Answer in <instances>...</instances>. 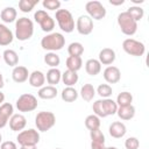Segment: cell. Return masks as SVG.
<instances>
[{
  "label": "cell",
  "instance_id": "7402d4cb",
  "mask_svg": "<svg viewBox=\"0 0 149 149\" xmlns=\"http://www.w3.org/2000/svg\"><path fill=\"white\" fill-rule=\"evenodd\" d=\"M101 106H102V109H104V113H105L106 116L116 114L118 105L113 99H111V98L101 99Z\"/></svg>",
  "mask_w": 149,
  "mask_h": 149
},
{
  "label": "cell",
  "instance_id": "f5cc1de1",
  "mask_svg": "<svg viewBox=\"0 0 149 149\" xmlns=\"http://www.w3.org/2000/svg\"><path fill=\"white\" fill-rule=\"evenodd\" d=\"M0 58H1V56H0Z\"/></svg>",
  "mask_w": 149,
  "mask_h": 149
},
{
  "label": "cell",
  "instance_id": "d590c367",
  "mask_svg": "<svg viewBox=\"0 0 149 149\" xmlns=\"http://www.w3.org/2000/svg\"><path fill=\"white\" fill-rule=\"evenodd\" d=\"M126 12H127L136 22L140 21V20L143 17V15H144V10H143V8L140 7V6H130Z\"/></svg>",
  "mask_w": 149,
  "mask_h": 149
},
{
  "label": "cell",
  "instance_id": "7a4b0ae2",
  "mask_svg": "<svg viewBox=\"0 0 149 149\" xmlns=\"http://www.w3.org/2000/svg\"><path fill=\"white\" fill-rule=\"evenodd\" d=\"M65 45V37L61 33H49L41 40V47L49 52H55L63 49Z\"/></svg>",
  "mask_w": 149,
  "mask_h": 149
},
{
  "label": "cell",
  "instance_id": "603a6c76",
  "mask_svg": "<svg viewBox=\"0 0 149 149\" xmlns=\"http://www.w3.org/2000/svg\"><path fill=\"white\" fill-rule=\"evenodd\" d=\"M116 114H118V116H119L121 120L128 121V120H130V119L134 118V115H135V107H134L133 105L118 107Z\"/></svg>",
  "mask_w": 149,
  "mask_h": 149
},
{
  "label": "cell",
  "instance_id": "ee69618b",
  "mask_svg": "<svg viewBox=\"0 0 149 149\" xmlns=\"http://www.w3.org/2000/svg\"><path fill=\"white\" fill-rule=\"evenodd\" d=\"M125 2V0H109V3L111 5H114V6H120Z\"/></svg>",
  "mask_w": 149,
  "mask_h": 149
},
{
  "label": "cell",
  "instance_id": "7c38bea8",
  "mask_svg": "<svg viewBox=\"0 0 149 149\" xmlns=\"http://www.w3.org/2000/svg\"><path fill=\"white\" fill-rule=\"evenodd\" d=\"M104 79L108 83V84H116L120 79H121V72L119 70V68L114 66V65H109L107 66L104 72H102Z\"/></svg>",
  "mask_w": 149,
  "mask_h": 149
},
{
  "label": "cell",
  "instance_id": "7dc6e473",
  "mask_svg": "<svg viewBox=\"0 0 149 149\" xmlns=\"http://www.w3.org/2000/svg\"><path fill=\"white\" fill-rule=\"evenodd\" d=\"M3 101H5V94H3V93L1 92V90H0V105H2Z\"/></svg>",
  "mask_w": 149,
  "mask_h": 149
},
{
  "label": "cell",
  "instance_id": "52a82bcc",
  "mask_svg": "<svg viewBox=\"0 0 149 149\" xmlns=\"http://www.w3.org/2000/svg\"><path fill=\"white\" fill-rule=\"evenodd\" d=\"M20 146H36L40 142V133L34 128L21 130L16 136Z\"/></svg>",
  "mask_w": 149,
  "mask_h": 149
},
{
  "label": "cell",
  "instance_id": "e0dca14e",
  "mask_svg": "<svg viewBox=\"0 0 149 149\" xmlns=\"http://www.w3.org/2000/svg\"><path fill=\"white\" fill-rule=\"evenodd\" d=\"M28 81H29L30 86L36 87V88H41V87L44 86V83H45V74H44L42 71H40V70H35V71H33L31 73H29Z\"/></svg>",
  "mask_w": 149,
  "mask_h": 149
},
{
  "label": "cell",
  "instance_id": "e575fe53",
  "mask_svg": "<svg viewBox=\"0 0 149 149\" xmlns=\"http://www.w3.org/2000/svg\"><path fill=\"white\" fill-rule=\"evenodd\" d=\"M38 3V0H20L19 1V9L22 13H29L34 9V7Z\"/></svg>",
  "mask_w": 149,
  "mask_h": 149
},
{
  "label": "cell",
  "instance_id": "3957f363",
  "mask_svg": "<svg viewBox=\"0 0 149 149\" xmlns=\"http://www.w3.org/2000/svg\"><path fill=\"white\" fill-rule=\"evenodd\" d=\"M56 21L59 26V28L62 29V31H65V33H72L74 30V19L71 14L70 10L68 9H58L56 10Z\"/></svg>",
  "mask_w": 149,
  "mask_h": 149
},
{
  "label": "cell",
  "instance_id": "60d3db41",
  "mask_svg": "<svg viewBox=\"0 0 149 149\" xmlns=\"http://www.w3.org/2000/svg\"><path fill=\"white\" fill-rule=\"evenodd\" d=\"M125 147L126 149H137L140 147V141L135 136H130L125 141Z\"/></svg>",
  "mask_w": 149,
  "mask_h": 149
},
{
  "label": "cell",
  "instance_id": "6da1fadb",
  "mask_svg": "<svg viewBox=\"0 0 149 149\" xmlns=\"http://www.w3.org/2000/svg\"><path fill=\"white\" fill-rule=\"evenodd\" d=\"M34 34V23L30 19L22 16L15 21V37L19 41H28Z\"/></svg>",
  "mask_w": 149,
  "mask_h": 149
},
{
  "label": "cell",
  "instance_id": "cb8c5ba5",
  "mask_svg": "<svg viewBox=\"0 0 149 149\" xmlns=\"http://www.w3.org/2000/svg\"><path fill=\"white\" fill-rule=\"evenodd\" d=\"M16 16H17V12L14 7H5L1 13H0V19L5 22V23H12L16 20Z\"/></svg>",
  "mask_w": 149,
  "mask_h": 149
},
{
  "label": "cell",
  "instance_id": "4316f807",
  "mask_svg": "<svg viewBox=\"0 0 149 149\" xmlns=\"http://www.w3.org/2000/svg\"><path fill=\"white\" fill-rule=\"evenodd\" d=\"M78 79H79V77H78L77 72L66 70V71H64V72L62 73V79H61V80L65 84V86H68V87H73V85L77 84Z\"/></svg>",
  "mask_w": 149,
  "mask_h": 149
},
{
  "label": "cell",
  "instance_id": "4fadbf2b",
  "mask_svg": "<svg viewBox=\"0 0 149 149\" xmlns=\"http://www.w3.org/2000/svg\"><path fill=\"white\" fill-rule=\"evenodd\" d=\"M14 107L10 102H3L0 105V129L6 127L10 116L14 114Z\"/></svg>",
  "mask_w": 149,
  "mask_h": 149
},
{
  "label": "cell",
  "instance_id": "83f0119b",
  "mask_svg": "<svg viewBox=\"0 0 149 149\" xmlns=\"http://www.w3.org/2000/svg\"><path fill=\"white\" fill-rule=\"evenodd\" d=\"M66 69L70 70V71H74L77 72L78 70L81 69V65H83V61H81V57H77V56H69L66 58Z\"/></svg>",
  "mask_w": 149,
  "mask_h": 149
},
{
  "label": "cell",
  "instance_id": "8fae6325",
  "mask_svg": "<svg viewBox=\"0 0 149 149\" xmlns=\"http://www.w3.org/2000/svg\"><path fill=\"white\" fill-rule=\"evenodd\" d=\"M93 28V20L88 15H80L76 21V29L80 35H90Z\"/></svg>",
  "mask_w": 149,
  "mask_h": 149
},
{
  "label": "cell",
  "instance_id": "816d5d0a",
  "mask_svg": "<svg viewBox=\"0 0 149 149\" xmlns=\"http://www.w3.org/2000/svg\"><path fill=\"white\" fill-rule=\"evenodd\" d=\"M55 149H62V148H55Z\"/></svg>",
  "mask_w": 149,
  "mask_h": 149
},
{
  "label": "cell",
  "instance_id": "c3c4849f",
  "mask_svg": "<svg viewBox=\"0 0 149 149\" xmlns=\"http://www.w3.org/2000/svg\"><path fill=\"white\" fill-rule=\"evenodd\" d=\"M134 3H143L144 2V0H132Z\"/></svg>",
  "mask_w": 149,
  "mask_h": 149
},
{
  "label": "cell",
  "instance_id": "44dd1931",
  "mask_svg": "<svg viewBox=\"0 0 149 149\" xmlns=\"http://www.w3.org/2000/svg\"><path fill=\"white\" fill-rule=\"evenodd\" d=\"M37 95H38V98L44 99V100L54 99V98L57 95V87H56V86H51V85L43 86V87L38 88Z\"/></svg>",
  "mask_w": 149,
  "mask_h": 149
},
{
  "label": "cell",
  "instance_id": "1f68e13d",
  "mask_svg": "<svg viewBox=\"0 0 149 149\" xmlns=\"http://www.w3.org/2000/svg\"><path fill=\"white\" fill-rule=\"evenodd\" d=\"M85 127H86L88 130L99 129V128H100V118L97 116L95 114L87 115L86 119H85Z\"/></svg>",
  "mask_w": 149,
  "mask_h": 149
},
{
  "label": "cell",
  "instance_id": "b9f144b4",
  "mask_svg": "<svg viewBox=\"0 0 149 149\" xmlns=\"http://www.w3.org/2000/svg\"><path fill=\"white\" fill-rule=\"evenodd\" d=\"M0 149H17V146L13 141H5V142H1Z\"/></svg>",
  "mask_w": 149,
  "mask_h": 149
},
{
  "label": "cell",
  "instance_id": "4dcf8cb0",
  "mask_svg": "<svg viewBox=\"0 0 149 149\" xmlns=\"http://www.w3.org/2000/svg\"><path fill=\"white\" fill-rule=\"evenodd\" d=\"M115 102H116L118 107L132 105V102H133V95H132V93H129L127 91H123V92H121V93L118 94Z\"/></svg>",
  "mask_w": 149,
  "mask_h": 149
},
{
  "label": "cell",
  "instance_id": "ab89813d",
  "mask_svg": "<svg viewBox=\"0 0 149 149\" xmlns=\"http://www.w3.org/2000/svg\"><path fill=\"white\" fill-rule=\"evenodd\" d=\"M92 109H93V114H95L97 116H99V118H106V115L104 113V109H102V106H101V99H99V100H97V101L93 102Z\"/></svg>",
  "mask_w": 149,
  "mask_h": 149
},
{
  "label": "cell",
  "instance_id": "30bf717a",
  "mask_svg": "<svg viewBox=\"0 0 149 149\" xmlns=\"http://www.w3.org/2000/svg\"><path fill=\"white\" fill-rule=\"evenodd\" d=\"M85 9H86L87 15L92 20H101L106 16V8L104 7V5L100 1L92 0V1L86 2Z\"/></svg>",
  "mask_w": 149,
  "mask_h": 149
},
{
  "label": "cell",
  "instance_id": "f6af8a7d",
  "mask_svg": "<svg viewBox=\"0 0 149 149\" xmlns=\"http://www.w3.org/2000/svg\"><path fill=\"white\" fill-rule=\"evenodd\" d=\"M20 149H37L36 146H21Z\"/></svg>",
  "mask_w": 149,
  "mask_h": 149
},
{
  "label": "cell",
  "instance_id": "d6986e66",
  "mask_svg": "<svg viewBox=\"0 0 149 149\" xmlns=\"http://www.w3.org/2000/svg\"><path fill=\"white\" fill-rule=\"evenodd\" d=\"M14 35L12 33V30L3 23H0V45L1 47H6L9 45L13 42Z\"/></svg>",
  "mask_w": 149,
  "mask_h": 149
},
{
  "label": "cell",
  "instance_id": "f1b7e54d",
  "mask_svg": "<svg viewBox=\"0 0 149 149\" xmlns=\"http://www.w3.org/2000/svg\"><path fill=\"white\" fill-rule=\"evenodd\" d=\"M61 98L65 102H73L78 98V92L76 91L74 87H68L66 86L65 88H63V91L61 93Z\"/></svg>",
  "mask_w": 149,
  "mask_h": 149
},
{
  "label": "cell",
  "instance_id": "f35d334b",
  "mask_svg": "<svg viewBox=\"0 0 149 149\" xmlns=\"http://www.w3.org/2000/svg\"><path fill=\"white\" fill-rule=\"evenodd\" d=\"M90 136H91V141H93V142L105 143V135H104V133L100 129L90 130Z\"/></svg>",
  "mask_w": 149,
  "mask_h": 149
},
{
  "label": "cell",
  "instance_id": "277c9868",
  "mask_svg": "<svg viewBox=\"0 0 149 149\" xmlns=\"http://www.w3.org/2000/svg\"><path fill=\"white\" fill-rule=\"evenodd\" d=\"M56 123V116L52 112L42 111L35 116V126L38 132H47L51 129Z\"/></svg>",
  "mask_w": 149,
  "mask_h": 149
},
{
  "label": "cell",
  "instance_id": "bcb514c9",
  "mask_svg": "<svg viewBox=\"0 0 149 149\" xmlns=\"http://www.w3.org/2000/svg\"><path fill=\"white\" fill-rule=\"evenodd\" d=\"M3 85H5V80H3V76H2V73L0 72V90L3 87Z\"/></svg>",
  "mask_w": 149,
  "mask_h": 149
},
{
  "label": "cell",
  "instance_id": "d6a6232c",
  "mask_svg": "<svg viewBox=\"0 0 149 149\" xmlns=\"http://www.w3.org/2000/svg\"><path fill=\"white\" fill-rule=\"evenodd\" d=\"M68 52H69L70 56L80 57L84 54V45L80 42H72L68 47Z\"/></svg>",
  "mask_w": 149,
  "mask_h": 149
},
{
  "label": "cell",
  "instance_id": "681fc988",
  "mask_svg": "<svg viewBox=\"0 0 149 149\" xmlns=\"http://www.w3.org/2000/svg\"><path fill=\"white\" fill-rule=\"evenodd\" d=\"M105 149H118L116 147H105Z\"/></svg>",
  "mask_w": 149,
  "mask_h": 149
},
{
  "label": "cell",
  "instance_id": "f546056e",
  "mask_svg": "<svg viewBox=\"0 0 149 149\" xmlns=\"http://www.w3.org/2000/svg\"><path fill=\"white\" fill-rule=\"evenodd\" d=\"M95 95V88L93 87L92 84H84L80 88V97L85 100V101H91L93 100Z\"/></svg>",
  "mask_w": 149,
  "mask_h": 149
},
{
  "label": "cell",
  "instance_id": "74e56055",
  "mask_svg": "<svg viewBox=\"0 0 149 149\" xmlns=\"http://www.w3.org/2000/svg\"><path fill=\"white\" fill-rule=\"evenodd\" d=\"M42 6L49 10H56V9L58 10L61 7V1L59 0H43Z\"/></svg>",
  "mask_w": 149,
  "mask_h": 149
},
{
  "label": "cell",
  "instance_id": "7bdbcfd3",
  "mask_svg": "<svg viewBox=\"0 0 149 149\" xmlns=\"http://www.w3.org/2000/svg\"><path fill=\"white\" fill-rule=\"evenodd\" d=\"M91 149H105V143L91 141Z\"/></svg>",
  "mask_w": 149,
  "mask_h": 149
},
{
  "label": "cell",
  "instance_id": "ba28073f",
  "mask_svg": "<svg viewBox=\"0 0 149 149\" xmlns=\"http://www.w3.org/2000/svg\"><path fill=\"white\" fill-rule=\"evenodd\" d=\"M122 49L125 50L126 54L135 57H141L143 56L146 51V47L142 42L134 40V38H126L122 42Z\"/></svg>",
  "mask_w": 149,
  "mask_h": 149
},
{
  "label": "cell",
  "instance_id": "5b68a950",
  "mask_svg": "<svg viewBox=\"0 0 149 149\" xmlns=\"http://www.w3.org/2000/svg\"><path fill=\"white\" fill-rule=\"evenodd\" d=\"M118 24L121 29V31L127 35V36H132L136 33L137 30V22L127 13V12H121L118 15Z\"/></svg>",
  "mask_w": 149,
  "mask_h": 149
},
{
  "label": "cell",
  "instance_id": "ffe728a7",
  "mask_svg": "<svg viewBox=\"0 0 149 149\" xmlns=\"http://www.w3.org/2000/svg\"><path fill=\"white\" fill-rule=\"evenodd\" d=\"M85 70L90 76H97L101 71V64L95 58H90L85 63Z\"/></svg>",
  "mask_w": 149,
  "mask_h": 149
},
{
  "label": "cell",
  "instance_id": "ac0fdd59",
  "mask_svg": "<svg viewBox=\"0 0 149 149\" xmlns=\"http://www.w3.org/2000/svg\"><path fill=\"white\" fill-rule=\"evenodd\" d=\"M115 51L111 48H104L100 50L99 52V58L98 61L100 62V64H104V65H111L114 61H115Z\"/></svg>",
  "mask_w": 149,
  "mask_h": 149
},
{
  "label": "cell",
  "instance_id": "f907efd6",
  "mask_svg": "<svg viewBox=\"0 0 149 149\" xmlns=\"http://www.w3.org/2000/svg\"><path fill=\"white\" fill-rule=\"evenodd\" d=\"M1 141H2V135H1V133H0V143H1Z\"/></svg>",
  "mask_w": 149,
  "mask_h": 149
},
{
  "label": "cell",
  "instance_id": "d4e9b609",
  "mask_svg": "<svg viewBox=\"0 0 149 149\" xmlns=\"http://www.w3.org/2000/svg\"><path fill=\"white\" fill-rule=\"evenodd\" d=\"M45 79H47V81H48L49 85L56 86L61 81V79H62V72L57 68H51V69L48 70L47 76H45Z\"/></svg>",
  "mask_w": 149,
  "mask_h": 149
},
{
  "label": "cell",
  "instance_id": "5bb4252c",
  "mask_svg": "<svg viewBox=\"0 0 149 149\" xmlns=\"http://www.w3.org/2000/svg\"><path fill=\"white\" fill-rule=\"evenodd\" d=\"M8 122H9V127L13 132H19L20 133L21 130L24 129V127L27 125V119L23 114L17 113V114H13Z\"/></svg>",
  "mask_w": 149,
  "mask_h": 149
},
{
  "label": "cell",
  "instance_id": "484cf974",
  "mask_svg": "<svg viewBox=\"0 0 149 149\" xmlns=\"http://www.w3.org/2000/svg\"><path fill=\"white\" fill-rule=\"evenodd\" d=\"M2 58L5 61V63L9 66H13L15 68L19 63V56H17V52L13 49H6L2 54Z\"/></svg>",
  "mask_w": 149,
  "mask_h": 149
},
{
  "label": "cell",
  "instance_id": "8992f818",
  "mask_svg": "<svg viewBox=\"0 0 149 149\" xmlns=\"http://www.w3.org/2000/svg\"><path fill=\"white\" fill-rule=\"evenodd\" d=\"M37 98L34 94L30 93H23L21 94L16 101H15V106L17 108L19 112L22 113H27V112H33L37 108Z\"/></svg>",
  "mask_w": 149,
  "mask_h": 149
},
{
  "label": "cell",
  "instance_id": "836d02e7",
  "mask_svg": "<svg viewBox=\"0 0 149 149\" xmlns=\"http://www.w3.org/2000/svg\"><path fill=\"white\" fill-rule=\"evenodd\" d=\"M44 63L51 68H57L61 63V58L56 52H47L44 55Z\"/></svg>",
  "mask_w": 149,
  "mask_h": 149
},
{
  "label": "cell",
  "instance_id": "9a60e30c",
  "mask_svg": "<svg viewBox=\"0 0 149 149\" xmlns=\"http://www.w3.org/2000/svg\"><path fill=\"white\" fill-rule=\"evenodd\" d=\"M108 132H109V135L114 139H121L126 135L127 133V127L123 122L121 121H114L109 125V128H108Z\"/></svg>",
  "mask_w": 149,
  "mask_h": 149
},
{
  "label": "cell",
  "instance_id": "9c48e42d",
  "mask_svg": "<svg viewBox=\"0 0 149 149\" xmlns=\"http://www.w3.org/2000/svg\"><path fill=\"white\" fill-rule=\"evenodd\" d=\"M34 20L40 24L41 29L45 33H51L55 28V20L43 9H37L34 13Z\"/></svg>",
  "mask_w": 149,
  "mask_h": 149
},
{
  "label": "cell",
  "instance_id": "2e32d148",
  "mask_svg": "<svg viewBox=\"0 0 149 149\" xmlns=\"http://www.w3.org/2000/svg\"><path fill=\"white\" fill-rule=\"evenodd\" d=\"M12 78L15 83L17 84H21V83H24L26 80H28L29 78V72H28V69L26 66H22V65H16L13 71H12Z\"/></svg>",
  "mask_w": 149,
  "mask_h": 149
},
{
  "label": "cell",
  "instance_id": "8d00e7d4",
  "mask_svg": "<svg viewBox=\"0 0 149 149\" xmlns=\"http://www.w3.org/2000/svg\"><path fill=\"white\" fill-rule=\"evenodd\" d=\"M95 93H98L102 99H106V98H109L113 93V90L111 87V85L108 84H100L98 87H97V91Z\"/></svg>",
  "mask_w": 149,
  "mask_h": 149
}]
</instances>
